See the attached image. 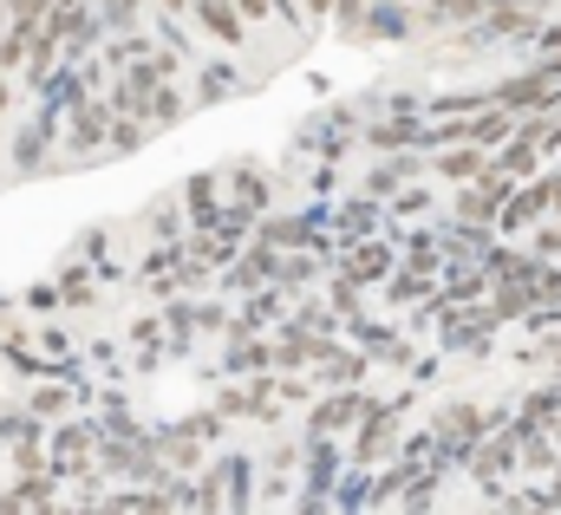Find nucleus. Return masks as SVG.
I'll list each match as a JSON object with an SVG mask.
<instances>
[{
	"mask_svg": "<svg viewBox=\"0 0 561 515\" xmlns=\"http://www.w3.org/2000/svg\"><path fill=\"white\" fill-rule=\"evenodd\" d=\"M510 196H516V190H510V176H496V170H490L483 183H470V190L457 196V222H463V229H490V222H503Z\"/></svg>",
	"mask_w": 561,
	"mask_h": 515,
	"instance_id": "obj_1",
	"label": "nucleus"
},
{
	"mask_svg": "<svg viewBox=\"0 0 561 515\" xmlns=\"http://www.w3.org/2000/svg\"><path fill=\"white\" fill-rule=\"evenodd\" d=\"M340 274H346V287L386 281V274H392V242H353V249L340 255Z\"/></svg>",
	"mask_w": 561,
	"mask_h": 515,
	"instance_id": "obj_2",
	"label": "nucleus"
},
{
	"mask_svg": "<svg viewBox=\"0 0 561 515\" xmlns=\"http://www.w3.org/2000/svg\"><path fill=\"white\" fill-rule=\"evenodd\" d=\"M496 170V157L490 150H477V144H457V150H444L437 157V176H450V183H483Z\"/></svg>",
	"mask_w": 561,
	"mask_h": 515,
	"instance_id": "obj_3",
	"label": "nucleus"
},
{
	"mask_svg": "<svg viewBox=\"0 0 561 515\" xmlns=\"http://www.w3.org/2000/svg\"><path fill=\"white\" fill-rule=\"evenodd\" d=\"M373 411H379L373 398H359V391H340V398H327V404L313 411V431H320V437H333V431H346L353 417H373Z\"/></svg>",
	"mask_w": 561,
	"mask_h": 515,
	"instance_id": "obj_4",
	"label": "nucleus"
},
{
	"mask_svg": "<svg viewBox=\"0 0 561 515\" xmlns=\"http://www.w3.org/2000/svg\"><path fill=\"white\" fill-rule=\"evenodd\" d=\"M66 144L92 150V144H112V105H79L72 125H66Z\"/></svg>",
	"mask_w": 561,
	"mask_h": 515,
	"instance_id": "obj_5",
	"label": "nucleus"
},
{
	"mask_svg": "<svg viewBox=\"0 0 561 515\" xmlns=\"http://www.w3.org/2000/svg\"><path fill=\"white\" fill-rule=\"evenodd\" d=\"M229 190H236V216H262V209H268V176H262V170L236 163V170H229Z\"/></svg>",
	"mask_w": 561,
	"mask_h": 515,
	"instance_id": "obj_6",
	"label": "nucleus"
},
{
	"mask_svg": "<svg viewBox=\"0 0 561 515\" xmlns=\"http://www.w3.org/2000/svg\"><path fill=\"white\" fill-rule=\"evenodd\" d=\"M196 20H203L216 39H229V46H242V33H249V20H242L229 0H196Z\"/></svg>",
	"mask_w": 561,
	"mask_h": 515,
	"instance_id": "obj_7",
	"label": "nucleus"
},
{
	"mask_svg": "<svg viewBox=\"0 0 561 515\" xmlns=\"http://www.w3.org/2000/svg\"><path fill=\"white\" fill-rule=\"evenodd\" d=\"M536 157H542V150H536V144L516 130V137L496 150V176H510V183H516V176H529V170H536Z\"/></svg>",
	"mask_w": 561,
	"mask_h": 515,
	"instance_id": "obj_8",
	"label": "nucleus"
},
{
	"mask_svg": "<svg viewBox=\"0 0 561 515\" xmlns=\"http://www.w3.org/2000/svg\"><path fill=\"white\" fill-rule=\"evenodd\" d=\"M366 144H373V150H405V144H424V125L392 118V125H373V130H366Z\"/></svg>",
	"mask_w": 561,
	"mask_h": 515,
	"instance_id": "obj_9",
	"label": "nucleus"
},
{
	"mask_svg": "<svg viewBox=\"0 0 561 515\" xmlns=\"http://www.w3.org/2000/svg\"><path fill=\"white\" fill-rule=\"evenodd\" d=\"M379 450H392V404L373 411V417H366V437H359V457H366V464H373Z\"/></svg>",
	"mask_w": 561,
	"mask_h": 515,
	"instance_id": "obj_10",
	"label": "nucleus"
},
{
	"mask_svg": "<svg viewBox=\"0 0 561 515\" xmlns=\"http://www.w3.org/2000/svg\"><path fill=\"white\" fill-rule=\"evenodd\" d=\"M216 183H222V176H190V209H196L203 222H216V216H222V203H216Z\"/></svg>",
	"mask_w": 561,
	"mask_h": 515,
	"instance_id": "obj_11",
	"label": "nucleus"
},
{
	"mask_svg": "<svg viewBox=\"0 0 561 515\" xmlns=\"http://www.w3.org/2000/svg\"><path fill=\"white\" fill-rule=\"evenodd\" d=\"M477 424H483V411H477V404H457V411L437 424V437H444V444H457V437H470Z\"/></svg>",
	"mask_w": 561,
	"mask_h": 515,
	"instance_id": "obj_12",
	"label": "nucleus"
},
{
	"mask_svg": "<svg viewBox=\"0 0 561 515\" xmlns=\"http://www.w3.org/2000/svg\"><path fill=\"white\" fill-rule=\"evenodd\" d=\"M85 450H92V437H85V431H59V444H53V457H59V464H85Z\"/></svg>",
	"mask_w": 561,
	"mask_h": 515,
	"instance_id": "obj_13",
	"label": "nucleus"
},
{
	"mask_svg": "<svg viewBox=\"0 0 561 515\" xmlns=\"http://www.w3.org/2000/svg\"><path fill=\"white\" fill-rule=\"evenodd\" d=\"M529 255H536V261H561V216L536 229V249H529Z\"/></svg>",
	"mask_w": 561,
	"mask_h": 515,
	"instance_id": "obj_14",
	"label": "nucleus"
},
{
	"mask_svg": "<svg viewBox=\"0 0 561 515\" xmlns=\"http://www.w3.org/2000/svg\"><path fill=\"white\" fill-rule=\"evenodd\" d=\"M405 176H412V163H386V170H373V196L386 203V196H392V190H399Z\"/></svg>",
	"mask_w": 561,
	"mask_h": 515,
	"instance_id": "obj_15",
	"label": "nucleus"
},
{
	"mask_svg": "<svg viewBox=\"0 0 561 515\" xmlns=\"http://www.w3.org/2000/svg\"><path fill=\"white\" fill-rule=\"evenodd\" d=\"M66 404H72V391H66V386H39V398H33V411H39V417H59Z\"/></svg>",
	"mask_w": 561,
	"mask_h": 515,
	"instance_id": "obj_16",
	"label": "nucleus"
},
{
	"mask_svg": "<svg viewBox=\"0 0 561 515\" xmlns=\"http://www.w3.org/2000/svg\"><path fill=\"white\" fill-rule=\"evenodd\" d=\"M59 294H66L72 307H92V281H85V274H72V267L59 274Z\"/></svg>",
	"mask_w": 561,
	"mask_h": 515,
	"instance_id": "obj_17",
	"label": "nucleus"
},
{
	"mask_svg": "<svg viewBox=\"0 0 561 515\" xmlns=\"http://www.w3.org/2000/svg\"><path fill=\"white\" fill-rule=\"evenodd\" d=\"M144 130H150V125H138V118H118V125H112V150H138Z\"/></svg>",
	"mask_w": 561,
	"mask_h": 515,
	"instance_id": "obj_18",
	"label": "nucleus"
},
{
	"mask_svg": "<svg viewBox=\"0 0 561 515\" xmlns=\"http://www.w3.org/2000/svg\"><path fill=\"white\" fill-rule=\"evenodd\" d=\"M203 92H209V99H222V92H236V72H203Z\"/></svg>",
	"mask_w": 561,
	"mask_h": 515,
	"instance_id": "obj_19",
	"label": "nucleus"
},
{
	"mask_svg": "<svg viewBox=\"0 0 561 515\" xmlns=\"http://www.w3.org/2000/svg\"><path fill=\"white\" fill-rule=\"evenodd\" d=\"M209 431H216V424H209V417H203V424H196V431H190V437H209ZM170 450H176V457H170V464H196V457H190V444H170Z\"/></svg>",
	"mask_w": 561,
	"mask_h": 515,
	"instance_id": "obj_20",
	"label": "nucleus"
},
{
	"mask_svg": "<svg viewBox=\"0 0 561 515\" xmlns=\"http://www.w3.org/2000/svg\"><path fill=\"white\" fill-rule=\"evenodd\" d=\"M300 7H307V20H327L333 13V0H300Z\"/></svg>",
	"mask_w": 561,
	"mask_h": 515,
	"instance_id": "obj_21",
	"label": "nucleus"
},
{
	"mask_svg": "<svg viewBox=\"0 0 561 515\" xmlns=\"http://www.w3.org/2000/svg\"><path fill=\"white\" fill-rule=\"evenodd\" d=\"M163 7H170V13H183V7H196V0H163Z\"/></svg>",
	"mask_w": 561,
	"mask_h": 515,
	"instance_id": "obj_22",
	"label": "nucleus"
},
{
	"mask_svg": "<svg viewBox=\"0 0 561 515\" xmlns=\"http://www.w3.org/2000/svg\"><path fill=\"white\" fill-rule=\"evenodd\" d=\"M7 99H13V92H7V85H0V112H7Z\"/></svg>",
	"mask_w": 561,
	"mask_h": 515,
	"instance_id": "obj_23",
	"label": "nucleus"
}]
</instances>
